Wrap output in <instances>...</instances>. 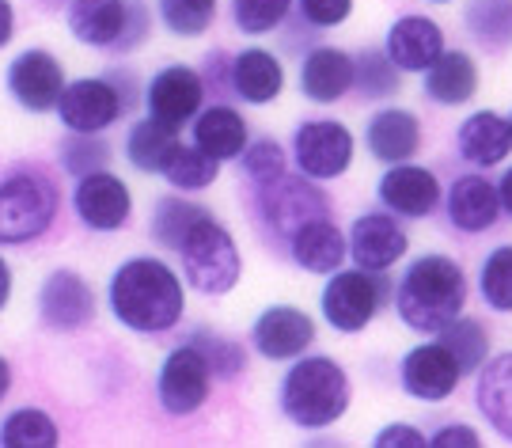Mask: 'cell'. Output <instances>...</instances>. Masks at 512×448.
<instances>
[{"label": "cell", "instance_id": "obj_47", "mask_svg": "<svg viewBox=\"0 0 512 448\" xmlns=\"http://www.w3.org/2000/svg\"><path fill=\"white\" fill-rule=\"evenodd\" d=\"M497 198H501V209H505V213L512 217V168L505 171V179L497 183Z\"/></svg>", "mask_w": 512, "mask_h": 448}, {"label": "cell", "instance_id": "obj_50", "mask_svg": "<svg viewBox=\"0 0 512 448\" xmlns=\"http://www.w3.org/2000/svg\"><path fill=\"white\" fill-rule=\"evenodd\" d=\"M42 4H61V0H42Z\"/></svg>", "mask_w": 512, "mask_h": 448}, {"label": "cell", "instance_id": "obj_29", "mask_svg": "<svg viewBox=\"0 0 512 448\" xmlns=\"http://www.w3.org/2000/svg\"><path fill=\"white\" fill-rule=\"evenodd\" d=\"M475 403H478V411H482V418H486L505 441H512V354L482 361Z\"/></svg>", "mask_w": 512, "mask_h": 448}, {"label": "cell", "instance_id": "obj_21", "mask_svg": "<svg viewBox=\"0 0 512 448\" xmlns=\"http://www.w3.org/2000/svg\"><path fill=\"white\" fill-rule=\"evenodd\" d=\"M365 145L380 164H403L421 149V122L418 114L403 107H384L368 118Z\"/></svg>", "mask_w": 512, "mask_h": 448}, {"label": "cell", "instance_id": "obj_52", "mask_svg": "<svg viewBox=\"0 0 512 448\" xmlns=\"http://www.w3.org/2000/svg\"><path fill=\"white\" fill-rule=\"evenodd\" d=\"M509 130H512V114H509Z\"/></svg>", "mask_w": 512, "mask_h": 448}, {"label": "cell", "instance_id": "obj_43", "mask_svg": "<svg viewBox=\"0 0 512 448\" xmlns=\"http://www.w3.org/2000/svg\"><path fill=\"white\" fill-rule=\"evenodd\" d=\"M353 16V0H300V19L311 27H342Z\"/></svg>", "mask_w": 512, "mask_h": 448}, {"label": "cell", "instance_id": "obj_25", "mask_svg": "<svg viewBox=\"0 0 512 448\" xmlns=\"http://www.w3.org/2000/svg\"><path fill=\"white\" fill-rule=\"evenodd\" d=\"M232 88L239 99H247L251 107H266L277 95L285 92V69L277 54L262 50V46H247L232 57Z\"/></svg>", "mask_w": 512, "mask_h": 448}, {"label": "cell", "instance_id": "obj_32", "mask_svg": "<svg viewBox=\"0 0 512 448\" xmlns=\"http://www.w3.org/2000/svg\"><path fill=\"white\" fill-rule=\"evenodd\" d=\"M403 69L387 57V50H376V46H365L361 54L353 57V88L380 103V99H391V95L403 92Z\"/></svg>", "mask_w": 512, "mask_h": 448}, {"label": "cell", "instance_id": "obj_36", "mask_svg": "<svg viewBox=\"0 0 512 448\" xmlns=\"http://www.w3.org/2000/svg\"><path fill=\"white\" fill-rule=\"evenodd\" d=\"M186 342L202 354V361L209 365L213 380H236V376L247 369V350L239 346L236 338L217 335V331H194Z\"/></svg>", "mask_w": 512, "mask_h": 448}, {"label": "cell", "instance_id": "obj_34", "mask_svg": "<svg viewBox=\"0 0 512 448\" xmlns=\"http://www.w3.org/2000/svg\"><path fill=\"white\" fill-rule=\"evenodd\" d=\"M209 209L198 206V202H186V198H160L156 206H152V221H148V232H152V240L167 247V251H179V243L186 240V232L194 228L198 217H205Z\"/></svg>", "mask_w": 512, "mask_h": 448}, {"label": "cell", "instance_id": "obj_18", "mask_svg": "<svg viewBox=\"0 0 512 448\" xmlns=\"http://www.w3.org/2000/svg\"><path fill=\"white\" fill-rule=\"evenodd\" d=\"M459 376L463 373H459L456 357L448 354L440 342H421L399 365L403 392L410 399H421V403H444L459 388Z\"/></svg>", "mask_w": 512, "mask_h": 448}, {"label": "cell", "instance_id": "obj_4", "mask_svg": "<svg viewBox=\"0 0 512 448\" xmlns=\"http://www.w3.org/2000/svg\"><path fill=\"white\" fill-rule=\"evenodd\" d=\"M179 259H183V274L190 281V289H198L202 297H228L243 274L236 236L213 213L194 221L186 240L179 243Z\"/></svg>", "mask_w": 512, "mask_h": 448}, {"label": "cell", "instance_id": "obj_10", "mask_svg": "<svg viewBox=\"0 0 512 448\" xmlns=\"http://www.w3.org/2000/svg\"><path fill=\"white\" fill-rule=\"evenodd\" d=\"M57 114L73 133H103L126 114V99L114 88L110 76L107 80L88 76V80L65 84V92L57 99Z\"/></svg>", "mask_w": 512, "mask_h": 448}, {"label": "cell", "instance_id": "obj_30", "mask_svg": "<svg viewBox=\"0 0 512 448\" xmlns=\"http://www.w3.org/2000/svg\"><path fill=\"white\" fill-rule=\"evenodd\" d=\"M175 149H179V133H175V126H167V122L152 118V114H148L145 122H137L126 137L129 164H133L137 171H145V175H160Z\"/></svg>", "mask_w": 512, "mask_h": 448}, {"label": "cell", "instance_id": "obj_49", "mask_svg": "<svg viewBox=\"0 0 512 448\" xmlns=\"http://www.w3.org/2000/svg\"><path fill=\"white\" fill-rule=\"evenodd\" d=\"M8 388H12V365L0 357V399L8 395Z\"/></svg>", "mask_w": 512, "mask_h": 448}, {"label": "cell", "instance_id": "obj_17", "mask_svg": "<svg viewBox=\"0 0 512 448\" xmlns=\"http://www.w3.org/2000/svg\"><path fill=\"white\" fill-rule=\"evenodd\" d=\"M202 99H205V80L190 65H167V69H160V73L148 80V92H145L148 114L167 122V126H175V130L202 111Z\"/></svg>", "mask_w": 512, "mask_h": 448}, {"label": "cell", "instance_id": "obj_7", "mask_svg": "<svg viewBox=\"0 0 512 448\" xmlns=\"http://www.w3.org/2000/svg\"><path fill=\"white\" fill-rule=\"evenodd\" d=\"M255 217L262 228H270L277 236H293L308 221L330 217V202L315 187V179L281 171L266 183H255Z\"/></svg>", "mask_w": 512, "mask_h": 448}, {"label": "cell", "instance_id": "obj_44", "mask_svg": "<svg viewBox=\"0 0 512 448\" xmlns=\"http://www.w3.org/2000/svg\"><path fill=\"white\" fill-rule=\"evenodd\" d=\"M372 445H376V448H425V445H429V437H425L418 426L391 422V426H384V430L372 437Z\"/></svg>", "mask_w": 512, "mask_h": 448}, {"label": "cell", "instance_id": "obj_19", "mask_svg": "<svg viewBox=\"0 0 512 448\" xmlns=\"http://www.w3.org/2000/svg\"><path fill=\"white\" fill-rule=\"evenodd\" d=\"M380 202H384L391 213H399V217H410V221H421V217H433L437 206L444 202V194H440V183L437 175L429 168H418V164H391L384 171V179H380Z\"/></svg>", "mask_w": 512, "mask_h": 448}, {"label": "cell", "instance_id": "obj_2", "mask_svg": "<svg viewBox=\"0 0 512 448\" xmlns=\"http://www.w3.org/2000/svg\"><path fill=\"white\" fill-rule=\"evenodd\" d=\"M467 304V274L448 255H421L403 270L395 285V312L410 331L437 335L456 316H463Z\"/></svg>", "mask_w": 512, "mask_h": 448}, {"label": "cell", "instance_id": "obj_24", "mask_svg": "<svg viewBox=\"0 0 512 448\" xmlns=\"http://www.w3.org/2000/svg\"><path fill=\"white\" fill-rule=\"evenodd\" d=\"M444 202H448V221L456 224L459 232H471V236L494 228L497 217H501L497 187L482 175H459Z\"/></svg>", "mask_w": 512, "mask_h": 448}, {"label": "cell", "instance_id": "obj_14", "mask_svg": "<svg viewBox=\"0 0 512 448\" xmlns=\"http://www.w3.org/2000/svg\"><path fill=\"white\" fill-rule=\"evenodd\" d=\"M38 319L50 331H80L95 319L92 285L76 270H54L38 289Z\"/></svg>", "mask_w": 512, "mask_h": 448}, {"label": "cell", "instance_id": "obj_33", "mask_svg": "<svg viewBox=\"0 0 512 448\" xmlns=\"http://www.w3.org/2000/svg\"><path fill=\"white\" fill-rule=\"evenodd\" d=\"M437 342L456 357V365L463 376L482 369V361L490 357V335H486V327L471 316H456L448 327H440Z\"/></svg>", "mask_w": 512, "mask_h": 448}, {"label": "cell", "instance_id": "obj_12", "mask_svg": "<svg viewBox=\"0 0 512 448\" xmlns=\"http://www.w3.org/2000/svg\"><path fill=\"white\" fill-rule=\"evenodd\" d=\"M315 342V319L296 304H270L251 327V346L266 361H296Z\"/></svg>", "mask_w": 512, "mask_h": 448}, {"label": "cell", "instance_id": "obj_23", "mask_svg": "<svg viewBox=\"0 0 512 448\" xmlns=\"http://www.w3.org/2000/svg\"><path fill=\"white\" fill-rule=\"evenodd\" d=\"M353 88V57L338 46H315L300 65V92L311 103H338Z\"/></svg>", "mask_w": 512, "mask_h": 448}, {"label": "cell", "instance_id": "obj_3", "mask_svg": "<svg viewBox=\"0 0 512 448\" xmlns=\"http://www.w3.org/2000/svg\"><path fill=\"white\" fill-rule=\"evenodd\" d=\"M281 414L300 430H327L338 418H346L353 384L349 373L334 357L300 354L296 365L281 380Z\"/></svg>", "mask_w": 512, "mask_h": 448}, {"label": "cell", "instance_id": "obj_15", "mask_svg": "<svg viewBox=\"0 0 512 448\" xmlns=\"http://www.w3.org/2000/svg\"><path fill=\"white\" fill-rule=\"evenodd\" d=\"M8 92L23 111L46 114L65 92V69L50 50H23L8 65Z\"/></svg>", "mask_w": 512, "mask_h": 448}, {"label": "cell", "instance_id": "obj_8", "mask_svg": "<svg viewBox=\"0 0 512 448\" xmlns=\"http://www.w3.org/2000/svg\"><path fill=\"white\" fill-rule=\"evenodd\" d=\"M387 289L391 285L384 281V274H372V270H361V266L357 270H334V274H327L323 297H319L323 319L338 335H357L376 319Z\"/></svg>", "mask_w": 512, "mask_h": 448}, {"label": "cell", "instance_id": "obj_45", "mask_svg": "<svg viewBox=\"0 0 512 448\" xmlns=\"http://www.w3.org/2000/svg\"><path fill=\"white\" fill-rule=\"evenodd\" d=\"M429 445L433 448H478L482 445V437H478L475 426H463V422H452V426H444L429 437Z\"/></svg>", "mask_w": 512, "mask_h": 448}, {"label": "cell", "instance_id": "obj_48", "mask_svg": "<svg viewBox=\"0 0 512 448\" xmlns=\"http://www.w3.org/2000/svg\"><path fill=\"white\" fill-rule=\"evenodd\" d=\"M8 297H12V270H8V262L0 259V308L8 304Z\"/></svg>", "mask_w": 512, "mask_h": 448}, {"label": "cell", "instance_id": "obj_22", "mask_svg": "<svg viewBox=\"0 0 512 448\" xmlns=\"http://www.w3.org/2000/svg\"><path fill=\"white\" fill-rule=\"evenodd\" d=\"M289 251H293V262L308 274H334L342 270V262L349 255V243L342 236V228L330 221V217H319V221H308L304 228H296L289 236Z\"/></svg>", "mask_w": 512, "mask_h": 448}, {"label": "cell", "instance_id": "obj_6", "mask_svg": "<svg viewBox=\"0 0 512 448\" xmlns=\"http://www.w3.org/2000/svg\"><path fill=\"white\" fill-rule=\"evenodd\" d=\"M57 217V187L38 171H16L0 183V243L38 240Z\"/></svg>", "mask_w": 512, "mask_h": 448}, {"label": "cell", "instance_id": "obj_37", "mask_svg": "<svg viewBox=\"0 0 512 448\" xmlns=\"http://www.w3.org/2000/svg\"><path fill=\"white\" fill-rule=\"evenodd\" d=\"M0 445L4 448H54L57 445V426L50 414L38 407H23V411L8 414L0 426Z\"/></svg>", "mask_w": 512, "mask_h": 448}, {"label": "cell", "instance_id": "obj_5", "mask_svg": "<svg viewBox=\"0 0 512 448\" xmlns=\"http://www.w3.org/2000/svg\"><path fill=\"white\" fill-rule=\"evenodd\" d=\"M69 31L95 50H137L148 38L145 0H69Z\"/></svg>", "mask_w": 512, "mask_h": 448}, {"label": "cell", "instance_id": "obj_31", "mask_svg": "<svg viewBox=\"0 0 512 448\" xmlns=\"http://www.w3.org/2000/svg\"><path fill=\"white\" fill-rule=\"evenodd\" d=\"M463 31L482 50H509L512 46V0H467L463 4Z\"/></svg>", "mask_w": 512, "mask_h": 448}, {"label": "cell", "instance_id": "obj_46", "mask_svg": "<svg viewBox=\"0 0 512 448\" xmlns=\"http://www.w3.org/2000/svg\"><path fill=\"white\" fill-rule=\"evenodd\" d=\"M12 35H16V12L8 0H0V46H8Z\"/></svg>", "mask_w": 512, "mask_h": 448}, {"label": "cell", "instance_id": "obj_13", "mask_svg": "<svg viewBox=\"0 0 512 448\" xmlns=\"http://www.w3.org/2000/svg\"><path fill=\"white\" fill-rule=\"evenodd\" d=\"M349 255L361 270L372 274H387L391 266H399L406 259L410 236L406 228L391 213H361L353 228H349Z\"/></svg>", "mask_w": 512, "mask_h": 448}, {"label": "cell", "instance_id": "obj_40", "mask_svg": "<svg viewBox=\"0 0 512 448\" xmlns=\"http://www.w3.org/2000/svg\"><path fill=\"white\" fill-rule=\"evenodd\" d=\"M293 12V0H232V19L243 35H270Z\"/></svg>", "mask_w": 512, "mask_h": 448}, {"label": "cell", "instance_id": "obj_28", "mask_svg": "<svg viewBox=\"0 0 512 448\" xmlns=\"http://www.w3.org/2000/svg\"><path fill=\"white\" fill-rule=\"evenodd\" d=\"M251 141V130H247V118L236 111V107H209V111L194 114V145L205 149L217 160H236L239 152L247 149Z\"/></svg>", "mask_w": 512, "mask_h": 448}, {"label": "cell", "instance_id": "obj_42", "mask_svg": "<svg viewBox=\"0 0 512 448\" xmlns=\"http://www.w3.org/2000/svg\"><path fill=\"white\" fill-rule=\"evenodd\" d=\"M239 160H243V175L251 179V183H266V179H274L285 171V149L277 145L274 137H255V141H247V149L239 152Z\"/></svg>", "mask_w": 512, "mask_h": 448}, {"label": "cell", "instance_id": "obj_26", "mask_svg": "<svg viewBox=\"0 0 512 448\" xmlns=\"http://www.w3.org/2000/svg\"><path fill=\"white\" fill-rule=\"evenodd\" d=\"M421 92L440 107H459L478 92V65L463 50H440V57L425 69Z\"/></svg>", "mask_w": 512, "mask_h": 448}, {"label": "cell", "instance_id": "obj_39", "mask_svg": "<svg viewBox=\"0 0 512 448\" xmlns=\"http://www.w3.org/2000/svg\"><path fill=\"white\" fill-rule=\"evenodd\" d=\"M217 0H160V19L171 35L198 38L213 27Z\"/></svg>", "mask_w": 512, "mask_h": 448}, {"label": "cell", "instance_id": "obj_38", "mask_svg": "<svg viewBox=\"0 0 512 448\" xmlns=\"http://www.w3.org/2000/svg\"><path fill=\"white\" fill-rule=\"evenodd\" d=\"M478 293L494 312H512V243H501L482 259Z\"/></svg>", "mask_w": 512, "mask_h": 448}, {"label": "cell", "instance_id": "obj_20", "mask_svg": "<svg viewBox=\"0 0 512 448\" xmlns=\"http://www.w3.org/2000/svg\"><path fill=\"white\" fill-rule=\"evenodd\" d=\"M384 50L403 73H425L444 50V31L429 16H403L387 27Z\"/></svg>", "mask_w": 512, "mask_h": 448}, {"label": "cell", "instance_id": "obj_9", "mask_svg": "<svg viewBox=\"0 0 512 448\" xmlns=\"http://www.w3.org/2000/svg\"><path fill=\"white\" fill-rule=\"evenodd\" d=\"M353 133L346 122H334V118H311L300 122L293 133V156L300 175H308L315 183H327V179H342L353 168Z\"/></svg>", "mask_w": 512, "mask_h": 448}, {"label": "cell", "instance_id": "obj_41", "mask_svg": "<svg viewBox=\"0 0 512 448\" xmlns=\"http://www.w3.org/2000/svg\"><path fill=\"white\" fill-rule=\"evenodd\" d=\"M61 164L73 175H92V171H103L110 164V145L99 141L92 133H76L61 145Z\"/></svg>", "mask_w": 512, "mask_h": 448}, {"label": "cell", "instance_id": "obj_27", "mask_svg": "<svg viewBox=\"0 0 512 448\" xmlns=\"http://www.w3.org/2000/svg\"><path fill=\"white\" fill-rule=\"evenodd\" d=\"M456 145L463 160H471L478 168H494L512 152V130L509 118L494 111H475L456 133Z\"/></svg>", "mask_w": 512, "mask_h": 448}, {"label": "cell", "instance_id": "obj_35", "mask_svg": "<svg viewBox=\"0 0 512 448\" xmlns=\"http://www.w3.org/2000/svg\"><path fill=\"white\" fill-rule=\"evenodd\" d=\"M160 175H164L175 190H205L217 183L220 160L209 156L205 149H198V145H179V149L171 152V160L164 164Z\"/></svg>", "mask_w": 512, "mask_h": 448}, {"label": "cell", "instance_id": "obj_1", "mask_svg": "<svg viewBox=\"0 0 512 448\" xmlns=\"http://www.w3.org/2000/svg\"><path fill=\"white\" fill-rule=\"evenodd\" d=\"M107 300L122 327L137 331V335H164L183 319L186 289L164 259L137 255L114 270Z\"/></svg>", "mask_w": 512, "mask_h": 448}, {"label": "cell", "instance_id": "obj_51", "mask_svg": "<svg viewBox=\"0 0 512 448\" xmlns=\"http://www.w3.org/2000/svg\"><path fill=\"white\" fill-rule=\"evenodd\" d=\"M433 4H448V0H433Z\"/></svg>", "mask_w": 512, "mask_h": 448}, {"label": "cell", "instance_id": "obj_16", "mask_svg": "<svg viewBox=\"0 0 512 448\" xmlns=\"http://www.w3.org/2000/svg\"><path fill=\"white\" fill-rule=\"evenodd\" d=\"M73 209L92 232H118L133 213V194L118 175H110L103 168L92 175H80V183L73 190Z\"/></svg>", "mask_w": 512, "mask_h": 448}, {"label": "cell", "instance_id": "obj_11", "mask_svg": "<svg viewBox=\"0 0 512 448\" xmlns=\"http://www.w3.org/2000/svg\"><path fill=\"white\" fill-rule=\"evenodd\" d=\"M209 384H213V373L202 361V354L183 342L175 346L171 354L164 357L160 365V376H156V392H160V407L167 414H194L209 399Z\"/></svg>", "mask_w": 512, "mask_h": 448}]
</instances>
